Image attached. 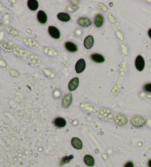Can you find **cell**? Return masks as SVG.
I'll return each instance as SVG.
<instances>
[{"label":"cell","mask_w":151,"mask_h":167,"mask_svg":"<svg viewBox=\"0 0 151 167\" xmlns=\"http://www.w3.org/2000/svg\"><path fill=\"white\" fill-rule=\"evenodd\" d=\"M145 122H146L145 119L143 117L140 116H136L132 118L131 121H130V123H131L132 125L137 128L143 127L145 124Z\"/></svg>","instance_id":"6da1fadb"},{"label":"cell","mask_w":151,"mask_h":167,"mask_svg":"<svg viewBox=\"0 0 151 167\" xmlns=\"http://www.w3.org/2000/svg\"><path fill=\"white\" fill-rule=\"evenodd\" d=\"M135 66L138 71H141L145 69V62L143 57L141 55H138L135 60Z\"/></svg>","instance_id":"7a4b0ae2"},{"label":"cell","mask_w":151,"mask_h":167,"mask_svg":"<svg viewBox=\"0 0 151 167\" xmlns=\"http://www.w3.org/2000/svg\"><path fill=\"white\" fill-rule=\"evenodd\" d=\"M48 32H49V36L54 39H59L60 37V31L57 27L54 26H49L48 27Z\"/></svg>","instance_id":"3957f363"},{"label":"cell","mask_w":151,"mask_h":167,"mask_svg":"<svg viewBox=\"0 0 151 167\" xmlns=\"http://www.w3.org/2000/svg\"><path fill=\"white\" fill-rule=\"evenodd\" d=\"M85 68H86V61L84 59H80L77 61L75 64V71L77 73L80 74L84 71Z\"/></svg>","instance_id":"277c9868"},{"label":"cell","mask_w":151,"mask_h":167,"mask_svg":"<svg viewBox=\"0 0 151 167\" xmlns=\"http://www.w3.org/2000/svg\"><path fill=\"white\" fill-rule=\"evenodd\" d=\"M72 102V95L71 93H67L64 97L62 100V106L65 108H68Z\"/></svg>","instance_id":"5b68a950"},{"label":"cell","mask_w":151,"mask_h":167,"mask_svg":"<svg viewBox=\"0 0 151 167\" xmlns=\"http://www.w3.org/2000/svg\"><path fill=\"white\" fill-rule=\"evenodd\" d=\"M94 43H95V40H94V38L92 37L91 36H86L83 42L85 48L87 49H90L91 48H92V47H93L94 45Z\"/></svg>","instance_id":"8992f818"},{"label":"cell","mask_w":151,"mask_h":167,"mask_svg":"<svg viewBox=\"0 0 151 167\" xmlns=\"http://www.w3.org/2000/svg\"><path fill=\"white\" fill-rule=\"evenodd\" d=\"M95 25L97 28H100L103 26V24H104V17L101 13H98L95 18Z\"/></svg>","instance_id":"52a82bcc"},{"label":"cell","mask_w":151,"mask_h":167,"mask_svg":"<svg viewBox=\"0 0 151 167\" xmlns=\"http://www.w3.org/2000/svg\"><path fill=\"white\" fill-rule=\"evenodd\" d=\"M78 85L79 79L77 78H75L72 80H70V82H69V85H68V88H69V90L70 91H73L77 89Z\"/></svg>","instance_id":"ba28073f"},{"label":"cell","mask_w":151,"mask_h":167,"mask_svg":"<svg viewBox=\"0 0 151 167\" xmlns=\"http://www.w3.org/2000/svg\"><path fill=\"white\" fill-rule=\"evenodd\" d=\"M71 144L72 146L76 150H81L83 148V142L78 138H73L71 141Z\"/></svg>","instance_id":"9c48e42d"},{"label":"cell","mask_w":151,"mask_h":167,"mask_svg":"<svg viewBox=\"0 0 151 167\" xmlns=\"http://www.w3.org/2000/svg\"><path fill=\"white\" fill-rule=\"evenodd\" d=\"M37 19H38V21L41 24L44 25V24H45L47 21V16L46 13L43 11V10H40V11L38 12V14H37Z\"/></svg>","instance_id":"30bf717a"},{"label":"cell","mask_w":151,"mask_h":167,"mask_svg":"<svg viewBox=\"0 0 151 167\" xmlns=\"http://www.w3.org/2000/svg\"><path fill=\"white\" fill-rule=\"evenodd\" d=\"M77 23L83 27H88L91 25V21L88 18H80L77 20Z\"/></svg>","instance_id":"8fae6325"},{"label":"cell","mask_w":151,"mask_h":167,"mask_svg":"<svg viewBox=\"0 0 151 167\" xmlns=\"http://www.w3.org/2000/svg\"><path fill=\"white\" fill-rule=\"evenodd\" d=\"M91 58L94 62L97 63H102L105 61V58L102 55L98 54V53H94L91 55Z\"/></svg>","instance_id":"7c38bea8"},{"label":"cell","mask_w":151,"mask_h":167,"mask_svg":"<svg viewBox=\"0 0 151 167\" xmlns=\"http://www.w3.org/2000/svg\"><path fill=\"white\" fill-rule=\"evenodd\" d=\"M65 48L67 51H69L70 52H75L77 51V47L75 44H74L73 42L71 41H67L65 43Z\"/></svg>","instance_id":"4fadbf2b"},{"label":"cell","mask_w":151,"mask_h":167,"mask_svg":"<svg viewBox=\"0 0 151 167\" xmlns=\"http://www.w3.org/2000/svg\"><path fill=\"white\" fill-rule=\"evenodd\" d=\"M127 118L123 115H118L115 118V123L119 126L125 125L127 124Z\"/></svg>","instance_id":"5bb4252c"},{"label":"cell","mask_w":151,"mask_h":167,"mask_svg":"<svg viewBox=\"0 0 151 167\" xmlns=\"http://www.w3.org/2000/svg\"><path fill=\"white\" fill-rule=\"evenodd\" d=\"M54 124L57 127L59 128H62L64 127L66 124V120L62 117H58V118L55 119L54 120Z\"/></svg>","instance_id":"9a60e30c"},{"label":"cell","mask_w":151,"mask_h":167,"mask_svg":"<svg viewBox=\"0 0 151 167\" xmlns=\"http://www.w3.org/2000/svg\"><path fill=\"white\" fill-rule=\"evenodd\" d=\"M83 161H84V163H86V166L89 167L94 166V165H95V163L94 158L90 155H86V156H85Z\"/></svg>","instance_id":"2e32d148"},{"label":"cell","mask_w":151,"mask_h":167,"mask_svg":"<svg viewBox=\"0 0 151 167\" xmlns=\"http://www.w3.org/2000/svg\"><path fill=\"white\" fill-rule=\"evenodd\" d=\"M57 17L60 21H63V22H68L71 19L70 16L66 13H60L58 14Z\"/></svg>","instance_id":"e0dca14e"},{"label":"cell","mask_w":151,"mask_h":167,"mask_svg":"<svg viewBox=\"0 0 151 167\" xmlns=\"http://www.w3.org/2000/svg\"><path fill=\"white\" fill-rule=\"evenodd\" d=\"M27 6L32 11H35L38 8V2L36 0H29L27 2Z\"/></svg>","instance_id":"ac0fdd59"},{"label":"cell","mask_w":151,"mask_h":167,"mask_svg":"<svg viewBox=\"0 0 151 167\" xmlns=\"http://www.w3.org/2000/svg\"><path fill=\"white\" fill-rule=\"evenodd\" d=\"M74 156L73 155H70V156H65V157H64L61 159V161H60V166H62L63 165L66 164V163H69L70 161H72V160L73 159Z\"/></svg>","instance_id":"d6986e66"},{"label":"cell","mask_w":151,"mask_h":167,"mask_svg":"<svg viewBox=\"0 0 151 167\" xmlns=\"http://www.w3.org/2000/svg\"><path fill=\"white\" fill-rule=\"evenodd\" d=\"M144 90L147 93H151V82L145 84V85H144Z\"/></svg>","instance_id":"ffe728a7"},{"label":"cell","mask_w":151,"mask_h":167,"mask_svg":"<svg viewBox=\"0 0 151 167\" xmlns=\"http://www.w3.org/2000/svg\"><path fill=\"white\" fill-rule=\"evenodd\" d=\"M124 167H134V163H133V162H131V161H128V162H127L126 163H125Z\"/></svg>","instance_id":"44dd1931"},{"label":"cell","mask_w":151,"mask_h":167,"mask_svg":"<svg viewBox=\"0 0 151 167\" xmlns=\"http://www.w3.org/2000/svg\"><path fill=\"white\" fill-rule=\"evenodd\" d=\"M147 33H148V36L151 38V29L148 30V32H147Z\"/></svg>","instance_id":"7402d4cb"},{"label":"cell","mask_w":151,"mask_h":167,"mask_svg":"<svg viewBox=\"0 0 151 167\" xmlns=\"http://www.w3.org/2000/svg\"><path fill=\"white\" fill-rule=\"evenodd\" d=\"M147 165H148V167H151V159L149 160L148 163H147Z\"/></svg>","instance_id":"603a6c76"}]
</instances>
